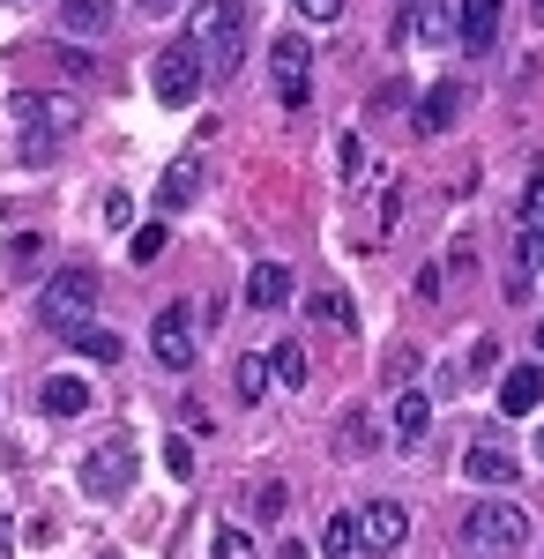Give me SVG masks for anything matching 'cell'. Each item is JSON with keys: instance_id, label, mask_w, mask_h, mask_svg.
<instances>
[{"instance_id": "836d02e7", "label": "cell", "mask_w": 544, "mask_h": 559, "mask_svg": "<svg viewBox=\"0 0 544 559\" xmlns=\"http://www.w3.org/2000/svg\"><path fill=\"white\" fill-rule=\"evenodd\" d=\"M52 157V128H31L23 134V165H45Z\"/></svg>"}, {"instance_id": "277c9868", "label": "cell", "mask_w": 544, "mask_h": 559, "mask_svg": "<svg viewBox=\"0 0 544 559\" xmlns=\"http://www.w3.org/2000/svg\"><path fill=\"white\" fill-rule=\"evenodd\" d=\"M150 90H157V105H194L202 97V52L194 45H165L150 60Z\"/></svg>"}, {"instance_id": "f546056e", "label": "cell", "mask_w": 544, "mask_h": 559, "mask_svg": "<svg viewBox=\"0 0 544 559\" xmlns=\"http://www.w3.org/2000/svg\"><path fill=\"white\" fill-rule=\"evenodd\" d=\"M522 224H530V231H544V173L530 179V194H522Z\"/></svg>"}, {"instance_id": "5bb4252c", "label": "cell", "mask_w": 544, "mask_h": 559, "mask_svg": "<svg viewBox=\"0 0 544 559\" xmlns=\"http://www.w3.org/2000/svg\"><path fill=\"white\" fill-rule=\"evenodd\" d=\"M462 105H470V90L448 75V83H433L425 90V105H418V134H448L462 120Z\"/></svg>"}, {"instance_id": "ac0fdd59", "label": "cell", "mask_w": 544, "mask_h": 559, "mask_svg": "<svg viewBox=\"0 0 544 559\" xmlns=\"http://www.w3.org/2000/svg\"><path fill=\"white\" fill-rule=\"evenodd\" d=\"M269 381H276V373H269V358H261V350H247V358L232 366V388H239V403H261V395H269Z\"/></svg>"}, {"instance_id": "d4e9b609", "label": "cell", "mask_w": 544, "mask_h": 559, "mask_svg": "<svg viewBox=\"0 0 544 559\" xmlns=\"http://www.w3.org/2000/svg\"><path fill=\"white\" fill-rule=\"evenodd\" d=\"M165 239H172V224H142V231H134V239H127V254L142 261V269H150V261L165 254Z\"/></svg>"}, {"instance_id": "7402d4cb", "label": "cell", "mask_w": 544, "mask_h": 559, "mask_svg": "<svg viewBox=\"0 0 544 559\" xmlns=\"http://www.w3.org/2000/svg\"><path fill=\"white\" fill-rule=\"evenodd\" d=\"M306 313H314V321H329V329H351V321H358V306L343 299V292H314Z\"/></svg>"}, {"instance_id": "7c38bea8", "label": "cell", "mask_w": 544, "mask_h": 559, "mask_svg": "<svg viewBox=\"0 0 544 559\" xmlns=\"http://www.w3.org/2000/svg\"><path fill=\"white\" fill-rule=\"evenodd\" d=\"M38 411L45 418H83L90 411V381L83 373H45L38 381Z\"/></svg>"}, {"instance_id": "4dcf8cb0", "label": "cell", "mask_w": 544, "mask_h": 559, "mask_svg": "<svg viewBox=\"0 0 544 559\" xmlns=\"http://www.w3.org/2000/svg\"><path fill=\"white\" fill-rule=\"evenodd\" d=\"M395 216H403V187H388V194H380V224H374V239H388V231H395Z\"/></svg>"}, {"instance_id": "3957f363", "label": "cell", "mask_w": 544, "mask_h": 559, "mask_svg": "<svg viewBox=\"0 0 544 559\" xmlns=\"http://www.w3.org/2000/svg\"><path fill=\"white\" fill-rule=\"evenodd\" d=\"M239 38H247V8H239V0H194V15H187V45H194L202 60L239 68Z\"/></svg>"}, {"instance_id": "6da1fadb", "label": "cell", "mask_w": 544, "mask_h": 559, "mask_svg": "<svg viewBox=\"0 0 544 559\" xmlns=\"http://www.w3.org/2000/svg\"><path fill=\"white\" fill-rule=\"evenodd\" d=\"M97 269L90 261H75V269H60V276H45V292H38V313H45V329L52 336H75V329H90V313H97Z\"/></svg>"}, {"instance_id": "9a60e30c", "label": "cell", "mask_w": 544, "mask_h": 559, "mask_svg": "<svg viewBox=\"0 0 544 559\" xmlns=\"http://www.w3.org/2000/svg\"><path fill=\"white\" fill-rule=\"evenodd\" d=\"M194 194H202V157H179V165H172V173L157 179V210H165V224H172L179 210H187Z\"/></svg>"}, {"instance_id": "ba28073f", "label": "cell", "mask_w": 544, "mask_h": 559, "mask_svg": "<svg viewBox=\"0 0 544 559\" xmlns=\"http://www.w3.org/2000/svg\"><path fill=\"white\" fill-rule=\"evenodd\" d=\"M150 344H157V358H165L172 373H187V366H194V313H187V306H165V313L150 321Z\"/></svg>"}, {"instance_id": "cb8c5ba5", "label": "cell", "mask_w": 544, "mask_h": 559, "mask_svg": "<svg viewBox=\"0 0 544 559\" xmlns=\"http://www.w3.org/2000/svg\"><path fill=\"white\" fill-rule=\"evenodd\" d=\"M216 559H261V545H253L247 530H239V522H224V530H216V545H210Z\"/></svg>"}, {"instance_id": "8992f818", "label": "cell", "mask_w": 544, "mask_h": 559, "mask_svg": "<svg viewBox=\"0 0 544 559\" xmlns=\"http://www.w3.org/2000/svg\"><path fill=\"white\" fill-rule=\"evenodd\" d=\"M306 68H314V45L298 38V31H284V38L269 45V75H276V97H284V105H306Z\"/></svg>"}, {"instance_id": "f35d334b", "label": "cell", "mask_w": 544, "mask_h": 559, "mask_svg": "<svg viewBox=\"0 0 544 559\" xmlns=\"http://www.w3.org/2000/svg\"><path fill=\"white\" fill-rule=\"evenodd\" d=\"M276 559H306V545H298V537H284V545H276Z\"/></svg>"}, {"instance_id": "5b68a950", "label": "cell", "mask_w": 544, "mask_h": 559, "mask_svg": "<svg viewBox=\"0 0 544 559\" xmlns=\"http://www.w3.org/2000/svg\"><path fill=\"white\" fill-rule=\"evenodd\" d=\"M127 485H134V455H127V440H97L83 455V492L90 500H127Z\"/></svg>"}, {"instance_id": "d590c367", "label": "cell", "mask_w": 544, "mask_h": 559, "mask_svg": "<svg viewBox=\"0 0 544 559\" xmlns=\"http://www.w3.org/2000/svg\"><path fill=\"white\" fill-rule=\"evenodd\" d=\"M493 366H500V344H493V336H477V344H470V373H493Z\"/></svg>"}, {"instance_id": "60d3db41", "label": "cell", "mask_w": 544, "mask_h": 559, "mask_svg": "<svg viewBox=\"0 0 544 559\" xmlns=\"http://www.w3.org/2000/svg\"><path fill=\"white\" fill-rule=\"evenodd\" d=\"M0 552H8V515H0Z\"/></svg>"}, {"instance_id": "44dd1931", "label": "cell", "mask_w": 544, "mask_h": 559, "mask_svg": "<svg viewBox=\"0 0 544 559\" xmlns=\"http://www.w3.org/2000/svg\"><path fill=\"white\" fill-rule=\"evenodd\" d=\"M38 254H45L38 231H15V239L0 247V269H8V276H23V269H38Z\"/></svg>"}, {"instance_id": "83f0119b", "label": "cell", "mask_w": 544, "mask_h": 559, "mask_svg": "<svg viewBox=\"0 0 544 559\" xmlns=\"http://www.w3.org/2000/svg\"><path fill=\"white\" fill-rule=\"evenodd\" d=\"M60 75H75V83H90V75H97V60H90L83 45H60Z\"/></svg>"}, {"instance_id": "30bf717a", "label": "cell", "mask_w": 544, "mask_h": 559, "mask_svg": "<svg viewBox=\"0 0 544 559\" xmlns=\"http://www.w3.org/2000/svg\"><path fill=\"white\" fill-rule=\"evenodd\" d=\"M537 403H544V358L507 366V373H500V411H507V418H530Z\"/></svg>"}, {"instance_id": "74e56055", "label": "cell", "mask_w": 544, "mask_h": 559, "mask_svg": "<svg viewBox=\"0 0 544 559\" xmlns=\"http://www.w3.org/2000/svg\"><path fill=\"white\" fill-rule=\"evenodd\" d=\"M105 224H134V202H127L120 187H113V194H105Z\"/></svg>"}, {"instance_id": "f1b7e54d", "label": "cell", "mask_w": 544, "mask_h": 559, "mask_svg": "<svg viewBox=\"0 0 544 559\" xmlns=\"http://www.w3.org/2000/svg\"><path fill=\"white\" fill-rule=\"evenodd\" d=\"M165 471L179 477V485L194 477V448H187V440H165Z\"/></svg>"}, {"instance_id": "484cf974", "label": "cell", "mask_w": 544, "mask_h": 559, "mask_svg": "<svg viewBox=\"0 0 544 559\" xmlns=\"http://www.w3.org/2000/svg\"><path fill=\"white\" fill-rule=\"evenodd\" d=\"M335 165H343L351 187H358V179H366V142H358V134H335Z\"/></svg>"}, {"instance_id": "2e32d148", "label": "cell", "mask_w": 544, "mask_h": 559, "mask_svg": "<svg viewBox=\"0 0 544 559\" xmlns=\"http://www.w3.org/2000/svg\"><path fill=\"white\" fill-rule=\"evenodd\" d=\"M60 31L68 38H105L113 31V0H60Z\"/></svg>"}, {"instance_id": "7a4b0ae2", "label": "cell", "mask_w": 544, "mask_h": 559, "mask_svg": "<svg viewBox=\"0 0 544 559\" xmlns=\"http://www.w3.org/2000/svg\"><path fill=\"white\" fill-rule=\"evenodd\" d=\"M530 545V515L515 508V500H470V515H462V552L477 559H507Z\"/></svg>"}, {"instance_id": "8d00e7d4", "label": "cell", "mask_w": 544, "mask_h": 559, "mask_svg": "<svg viewBox=\"0 0 544 559\" xmlns=\"http://www.w3.org/2000/svg\"><path fill=\"white\" fill-rule=\"evenodd\" d=\"M298 15H306V23H335V15H343V0H298Z\"/></svg>"}, {"instance_id": "9c48e42d", "label": "cell", "mask_w": 544, "mask_h": 559, "mask_svg": "<svg viewBox=\"0 0 544 559\" xmlns=\"http://www.w3.org/2000/svg\"><path fill=\"white\" fill-rule=\"evenodd\" d=\"M462 477H470V485H493V492H507V485L522 477V463L507 455L500 440H477V448L462 455Z\"/></svg>"}, {"instance_id": "d6a6232c", "label": "cell", "mask_w": 544, "mask_h": 559, "mask_svg": "<svg viewBox=\"0 0 544 559\" xmlns=\"http://www.w3.org/2000/svg\"><path fill=\"white\" fill-rule=\"evenodd\" d=\"M23 545H31V552H52V545H60V522H52V515L31 522V530H23Z\"/></svg>"}, {"instance_id": "4316f807", "label": "cell", "mask_w": 544, "mask_h": 559, "mask_svg": "<svg viewBox=\"0 0 544 559\" xmlns=\"http://www.w3.org/2000/svg\"><path fill=\"white\" fill-rule=\"evenodd\" d=\"M515 261H522V276H537V269H544V231L522 224V231H515Z\"/></svg>"}, {"instance_id": "e575fe53", "label": "cell", "mask_w": 544, "mask_h": 559, "mask_svg": "<svg viewBox=\"0 0 544 559\" xmlns=\"http://www.w3.org/2000/svg\"><path fill=\"white\" fill-rule=\"evenodd\" d=\"M440 292H448V269H440V261H425V269H418V299H440Z\"/></svg>"}, {"instance_id": "7bdbcfd3", "label": "cell", "mask_w": 544, "mask_h": 559, "mask_svg": "<svg viewBox=\"0 0 544 559\" xmlns=\"http://www.w3.org/2000/svg\"><path fill=\"white\" fill-rule=\"evenodd\" d=\"M537 358H544V321H537Z\"/></svg>"}, {"instance_id": "1f68e13d", "label": "cell", "mask_w": 544, "mask_h": 559, "mask_svg": "<svg viewBox=\"0 0 544 559\" xmlns=\"http://www.w3.org/2000/svg\"><path fill=\"white\" fill-rule=\"evenodd\" d=\"M335 440H343V448H374L380 432H374V418H343V432H335Z\"/></svg>"}, {"instance_id": "4fadbf2b", "label": "cell", "mask_w": 544, "mask_h": 559, "mask_svg": "<svg viewBox=\"0 0 544 559\" xmlns=\"http://www.w3.org/2000/svg\"><path fill=\"white\" fill-rule=\"evenodd\" d=\"M456 38L470 52H493L500 45V0H462L456 8Z\"/></svg>"}, {"instance_id": "603a6c76", "label": "cell", "mask_w": 544, "mask_h": 559, "mask_svg": "<svg viewBox=\"0 0 544 559\" xmlns=\"http://www.w3.org/2000/svg\"><path fill=\"white\" fill-rule=\"evenodd\" d=\"M269 373H276L284 388H306V350H298V344H276V350H269Z\"/></svg>"}, {"instance_id": "d6986e66", "label": "cell", "mask_w": 544, "mask_h": 559, "mask_svg": "<svg viewBox=\"0 0 544 559\" xmlns=\"http://www.w3.org/2000/svg\"><path fill=\"white\" fill-rule=\"evenodd\" d=\"M68 344L83 350V358H97V366H120V336H113V329H75V336H68Z\"/></svg>"}, {"instance_id": "ab89813d", "label": "cell", "mask_w": 544, "mask_h": 559, "mask_svg": "<svg viewBox=\"0 0 544 559\" xmlns=\"http://www.w3.org/2000/svg\"><path fill=\"white\" fill-rule=\"evenodd\" d=\"M165 8H172V0H142V15H165Z\"/></svg>"}, {"instance_id": "ee69618b", "label": "cell", "mask_w": 544, "mask_h": 559, "mask_svg": "<svg viewBox=\"0 0 544 559\" xmlns=\"http://www.w3.org/2000/svg\"><path fill=\"white\" fill-rule=\"evenodd\" d=\"M537 463H544V426H537Z\"/></svg>"}, {"instance_id": "e0dca14e", "label": "cell", "mask_w": 544, "mask_h": 559, "mask_svg": "<svg viewBox=\"0 0 544 559\" xmlns=\"http://www.w3.org/2000/svg\"><path fill=\"white\" fill-rule=\"evenodd\" d=\"M425 432H433V403H425V388H403V395H395V440L411 448Z\"/></svg>"}, {"instance_id": "8fae6325", "label": "cell", "mask_w": 544, "mask_h": 559, "mask_svg": "<svg viewBox=\"0 0 544 559\" xmlns=\"http://www.w3.org/2000/svg\"><path fill=\"white\" fill-rule=\"evenodd\" d=\"M298 276L284 269V261H253L247 269V306H261V313H276V306H292Z\"/></svg>"}, {"instance_id": "f6af8a7d", "label": "cell", "mask_w": 544, "mask_h": 559, "mask_svg": "<svg viewBox=\"0 0 544 559\" xmlns=\"http://www.w3.org/2000/svg\"><path fill=\"white\" fill-rule=\"evenodd\" d=\"M97 559H120V552H97Z\"/></svg>"}, {"instance_id": "ffe728a7", "label": "cell", "mask_w": 544, "mask_h": 559, "mask_svg": "<svg viewBox=\"0 0 544 559\" xmlns=\"http://www.w3.org/2000/svg\"><path fill=\"white\" fill-rule=\"evenodd\" d=\"M321 552L329 559H358L366 552V545H358V515H335L329 530H321Z\"/></svg>"}, {"instance_id": "b9f144b4", "label": "cell", "mask_w": 544, "mask_h": 559, "mask_svg": "<svg viewBox=\"0 0 544 559\" xmlns=\"http://www.w3.org/2000/svg\"><path fill=\"white\" fill-rule=\"evenodd\" d=\"M530 15H537V23H544V0H530Z\"/></svg>"}, {"instance_id": "52a82bcc", "label": "cell", "mask_w": 544, "mask_h": 559, "mask_svg": "<svg viewBox=\"0 0 544 559\" xmlns=\"http://www.w3.org/2000/svg\"><path fill=\"white\" fill-rule=\"evenodd\" d=\"M403 537H411V508L403 500H366L358 508V545L366 552H395Z\"/></svg>"}]
</instances>
